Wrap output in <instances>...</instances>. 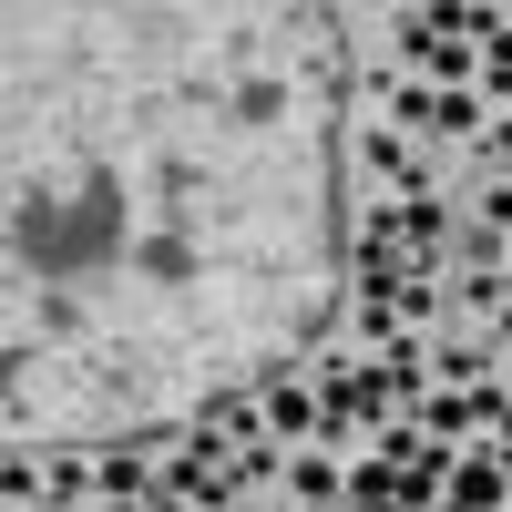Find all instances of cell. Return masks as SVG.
<instances>
[{"label": "cell", "mask_w": 512, "mask_h": 512, "mask_svg": "<svg viewBox=\"0 0 512 512\" xmlns=\"http://www.w3.org/2000/svg\"><path fill=\"white\" fill-rule=\"evenodd\" d=\"M267 431H287V441L308 431V441H318V400H308V390H297V379H287V359L267 369Z\"/></svg>", "instance_id": "2"}, {"label": "cell", "mask_w": 512, "mask_h": 512, "mask_svg": "<svg viewBox=\"0 0 512 512\" xmlns=\"http://www.w3.org/2000/svg\"><path fill=\"white\" fill-rule=\"evenodd\" d=\"M93 482H103L113 502H134V492H144V461H134V451H113V461H103V472H93Z\"/></svg>", "instance_id": "5"}, {"label": "cell", "mask_w": 512, "mask_h": 512, "mask_svg": "<svg viewBox=\"0 0 512 512\" xmlns=\"http://www.w3.org/2000/svg\"><path fill=\"white\" fill-rule=\"evenodd\" d=\"M287 482L308 492V502H328V492H338V461H328V451H308V461H287Z\"/></svg>", "instance_id": "4"}, {"label": "cell", "mask_w": 512, "mask_h": 512, "mask_svg": "<svg viewBox=\"0 0 512 512\" xmlns=\"http://www.w3.org/2000/svg\"><path fill=\"white\" fill-rule=\"evenodd\" d=\"M144 512H195V502L185 492H144Z\"/></svg>", "instance_id": "9"}, {"label": "cell", "mask_w": 512, "mask_h": 512, "mask_svg": "<svg viewBox=\"0 0 512 512\" xmlns=\"http://www.w3.org/2000/svg\"><path fill=\"white\" fill-rule=\"evenodd\" d=\"M482 154H492V164H512V123H492V134H482Z\"/></svg>", "instance_id": "7"}, {"label": "cell", "mask_w": 512, "mask_h": 512, "mask_svg": "<svg viewBox=\"0 0 512 512\" xmlns=\"http://www.w3.org/2000/svg\"><path fill=\"white\" fill-rule=\"evenodd\" d=\"M502 482L512 472H492V461H451V512H502Z\"/></svg>", "instance_id": "3"}, {"label": "cell", "mask_w": 512, "mask_h": 512, "mask_svg": "<svg viewBox=\"0 0 512 512\" xmlns=\"http://www.w3.org/2000/svg\"><path fill=\"white\" fill-rule=\"evenodd\" d=\"M400 123H420V134H482V103H472V93H431V82H420V93H400Z\"/></svg>", "instance_id": "1"}, {"label": "cell", "mask_w": 512, "mask_h": 512, "mask_svg": "<svg viewBox=\"0 0 512 512\" xmlns=\"http://www.w3.org/2000/svg\"><path fill=\"white\" fill-rule=\"evenodd\" d=\"M492 82H512V31H492Z\"/></svg>", "instance_id": "8"}, {"label": "cell", "mask_w": 512, "mask_h": 512, "mask_svg": "<svg viewBox=\"0 0 512 512\" xmlns=\"http://www.w3.org/2000/svg\"><path fill=\"white\" fill-rule=\"evenodd\" d=\"M400 318H410V328H420V318H441V287H431V277H410V287H400Z\"/></svg>", "instance_id": "6"}]
</instances>
